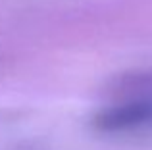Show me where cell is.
Wrapping results in <instances>:
<instances>
[{
    "label": "cell",
    "mask_w": 152,
    "mask_h": 150,
    "mask_svg": "<svg viewBox=\"0 0 152 150\" xmlns=\"http://www.w3.org/2000/svg\"><path fill=\"white\" fill-rule=\"evenodd\" d=\"M152 123V96H137L106 108L96 117V127L110 133H121Z\"/></svg>",
    "instance_id": "1"
}]
</instances>
